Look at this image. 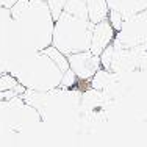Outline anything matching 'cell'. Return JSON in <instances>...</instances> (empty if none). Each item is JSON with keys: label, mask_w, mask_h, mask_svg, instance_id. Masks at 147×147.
Instances as JSON below:
<instances>
[{"label": "cell", "mask_w": 147, "mask_h": 147, "mask_svg": "<svg viewBox=\"0 0 147 147\" xmlns=\"http://www.w3.org/2000/svg\"><path fill=\"white\" fill-rule=\"evenodd\" d=\"M53 17L44 0H30L28 6L20 13L17 19H13V25L17 41L20 42L24 53L41 52L52 44Z\"/></svg>", "instance_id": "1"}, {"label": "cell", "mask_w": 147, "mask_h": 147, "mask_svg": "<svg viewBox=\"0 0 147 147\" xmlns=\"http://www.w3.org/2000/svg\"><path fill=\"white\" fill-rule=\"evenodd\" d=\"M83 2L88 8V19L92 24H97L108 17L107 0H83Z\"/></svg>", "instance_id": "8"}, {"label": "cell", "mask_w": 147, "mask_h": 147, "mask_svg": "<svg viewBox=\"0 0 147 147\" xmlns=\"http://www.w3.org/2000/svg\"><path fill=\"white\" fill-rule=\"evenodd\" d=\"M9 72L27 89L42 92L58 88L63 77L58 66L41 52H33L20 58Z\"/></svg>", "instance_id": "2"}, {"label": "cell", "mask_w": 147, "mask_h": 147, "mask_svg": "<svg viewBox=\"0 0 147 147\" xmlns=\"http://www.w3.org/2000/svg\"><path fill=\"white\" fill-rule=\"evenodd\" d=\"M17 0H0V6H5V8H11Z\"/></svg>", "instance_id": "16"}, {"label": "cell", "mask_w": 147, "mask_h": 147, "mask_svg": "<svg viewBox=\"0 0 147 147\" xmlns=\"http://www.w3.org/2000/svg\"><path fill=\"white\" fill-rule=\"evenodd\" d=\"M114 36H116V30L111 27V24L108 22V19L94 24L89 50L92 52L94 55H100L105 47H108V45L113 42Z\"/></svg>", "instance_id": "6"}, {"label": "cell", "mask_w": 147, "mask_h": 147, "mask_svg": "<svg viewBox=\"0 0 147 147\" xmlns=\"http://www.w3.org/2000/svg\"><path fill=\"white\" fill-rule=\"evenodd\" d=\"M94 24L63 11L53 24L52 45L66 57L77 52L89 50Z\"/></svg>", "instance_id": "3"}, {"label": "cell", "mask_w": 147, "mask_h": 147, "mask_svg": "<svg viewBox=\"0 0 147 147\" xmlns=\"http://www.w3.org/2000/svg\"><path fill=\"white\" fill-rule=\"evenodd\" d=\"M113 44L124 49L147 44V9L124 19L121 28L116 31Z\"/></svg>", "instance_id": "4"}, {"label": "cell", "mask_w": 147, "mask_h": 147, "mask_svg": "<svg viewBox=\"0 0 147 147\" xmlns=\"http://www.w3.org/2000/svg\"><path fill=\"white\" fill-rule=\"evenodd\" d=\"M44 2H45V0H44Z\"/></svg>", "instance_id": "17"}, {"label": "cell", "mask_w": 147, "mask_h": 147, "mask_svg": "<svg viewBox=\"0 0 147 147\" xmlns=\"http://www.w3.org/2000/svg\"><path fill=\"white\" fill-rule=\"evenodd\" d=\"M67 61L69 69L75 74L80 82H89L94 77V74L102 67L99 55H94L91 50L67 55Z\"/></svg>", "instance_id": "5"}, {"label": "cell", "mask_w": 147, "mask_h": 147, "mask_svg": "<svg viewBox=\"0 0 147 147\" xmlns=\"http://www.w3.org/2000/svg\"><path fill=\"white\" fill-rule=\"evenodd\" d=\"M17 78L13 75L11 72H3L0 74V91H8V89H13L14 86L17 85Z\"/></svg>", "instance_id": "12"}, {"label": "cell", "mask_w": 147, "mask_h": 147, "mask_svg": "<svg viewBox=\"0 0 147 147\" xmlns=\"http://www.w3.org/2000/svg\"><path fill=\"white\" fill-rule=\"evenodd\" d=\"M11 20V13H9V8H5V6H0V25H5L6 22Z\"/></svg>", "instance_id": "15"}, {"label": "cell", "mask_w": 147, "mask_h": 147, "mask_svg": "<svg viewBox=\"0 0 147 147\" xmlns=\"http://www.w3.org/2000/svg\"><path fill=\"white\" fill-rule=\"evenodd\" d=\"M63 11L69 13L72 16H77L80 19H88V8H86L83 0H67Z\"/></svg>", "instance_id": "10"}, {"label": "cell", "mask_w": 147, "mask_h": 147, "mask_svg": "<svg viewBox=\"0 0 147 147\" xmlns=\"http://www.w3.org/2000/svg\"><path fill=\"white\" fill-rule=\"evenodd\" d=\"M108 22L111 24V27H113L114 30H119L121 28V25H122V22H124V19H122V16L119 14V13H116V11H111V9H108Z\"/></svg>", "instance_id": "14"}, {"label": "cell", "mask_w": 147, "mask_h": 147, "mask_svg": "<svg viewBox=\"0 0 147 147\" xmlns=\"http://www.w3.org/2000/svg\"><path fill=\"white\" fill-rule=\"evenodd\" d=\"M107 5L108 9L119 13L122 19H127L136 13L147 9V0H107Z\"/></svg>", "instance_id": "7"}, {"label": "cell", "mask_w": 147, "mask_h": 147, "mask_svg": "<svg viewBox=\"0 0 147 147\" xmlns=\"http://www.w3.org/2000/svg\"><path fill=\"white\" fill-rule=\"evenodd\" d=\"M77 82H78L77 75L71 71V69H67L66 72H63V77H61V82H59L58 88H61V89H71V88L75 86Z\"/></svg>", "instance_id": "13"}, {"label": "cell", "mask_w": 147, "mask_h": 147, "mask_svg": "<svg viewBox=\"0 0 147 147\" xmlns=\"http://www.w3.org/2000/svg\"><path fill=\"white\" fill-rule=\"evenodd\" d=\"M66 2H67V0H45V3H47V6H49V11H50L53 20H57L59 17V14L63 13Z\"/></svg>", "instance_id": "11"}, {"label": "cell", "mask_w": 147, "mask_h": 147, "mask_svg": "<svg viewBox=\"0 0 147 147\" xmlns=\"http://www.w3.org/2000/svg\"><path fill=\"white\" fill-rule=\"evenodd\" d=\"M41 53H44V55H47L49 58L52 59V61L55 63V64L59 67V71L61 72H66L69 69V61H67V57H66L64 53H61V52L58 50L57 47H53V45H47L45 49H42L41 50Z\"/></svg>", "instance_id": "9"}]
</instances>
